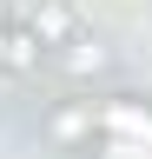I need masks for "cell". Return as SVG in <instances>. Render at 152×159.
I'll return each instance as SVG.
<instances>
[{"label":"cell","instance_id":"6da1fadb","mask_svg":"<svg viewBox=\"0 0 152 159\" xmlns=\"http://www.w3.org/2000/svg\"><path fill=\"white\" fill-rule=\"evenodd\" d=\"M73 27H80V20H73L66 0H33V40H40V47H66Z\"/></svg>","mask_w":152,"mask_h":159},{"label":"cell","instance_id":"7a4b0ae2","mask_svg":"<svg viewBox=\"0 0 152 159\" xmlns=\"http://www.w3.org/2000/svg\"><path fill=\"white\" fill-rule=\"evenodd\" d=\"M66 47H73V53H60L66 73H99L106 66V47H86V40H66Z\"/></svg>","mask_w":152,"mask_h":159},{"label":"cell","instance_id":"3957f363","mask_svg":"<svg viewBox=\"0 0 152 159\" xmlns=\"http://www.w3.org/2000/svg\"><path fill=\"white\" fill-rule=\"evenodd\" d=\"M33 47H40L33 33H13V40H7V60H13V66H33Z\"/></svg>","mask_w":152,"mask_h":159},{"label":"cell","instance_id":"277c9868","mask_svg":"<svg viewBox=\"0 0 152 159\" xmlns=\"http://www.w3.org/2000/svg\"><path fill=\"white\" fill-rule=\"evenodd\" d=\"M86 126H93V119H86V113H60V119H53V139H80Z\"/></svg>","mask_w":152,"mask_h":159}]
</instances>
